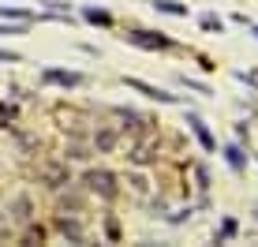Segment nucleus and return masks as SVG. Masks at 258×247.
<instances>
[{"mask_svg":"<svg viewBox=\"0 0 258 247\" xmlns=\"http://www.w3.org/2000/svg\"><path fill=\"white\" fill-rule=\"evenodd\" d=\"M12 210H15V217H19V221H30L34 217V206H30V195H19L12 202Z\"/></svg>","mask_w":258,"mask_h":247,"instance_id":"obj_14","label":"nucleus"},{"mask_svg":"<svg viewBox=\"0 0 258 247\" xmlns=\"http://www.w3.org/2000/svg\"><path fill=\"white\" fill-rule=\"evenodd\" d=\"M26 30V26H4V23H0V34H23Z\"/></svg>","mask_w":258,"mask_h":247,"instance_id":"obj_25","label":"nucleus"},{"mask_svg":"<svg viewBox=\"0 0 258 247\" xmlns=\"http://www.w3.org/2000/svg\"><path fill=\"white\" fill-rule=\"evenodd\" d=\"M38 176L45 180V188H68V183H71L68 157H64V161H45V165H38Z\"/></svg>","mask_w":258,"mask_h":247,"instance_id":"obj_5","label":"nucleus"},{"mask_svg":"<svg viewBox=\"0 0 258 247\" xmlns=\"http://www.w3.org/2000/svg\"><path fill=\"white\" fill-rule=\"evenodd\" d=\"M239 232V225H236V217H225L221 221V228H217V243H225V240H232V236Z\"/></svg>","mask_w":258,"mask_h":247,"instance_id":"obj_16","label":"nucleus"},{"mask_svg":"<svg viewBox=\"0 0 258 247\" xmlns=\"http://www.w3.org/2000/svg\"><path fill=\"white\" fill-rule=\"evenodd\" d=\"M254 34H258V26H254Z\"/></svg>","mask_w":258,"mask_h":247,"instance_id":"obj_26","label":"nucleus"},{"mask_svg":"<svg viewBox=\"0 0 258 247\" xmlns=\"http://www.w3.org/2000/svg\"><path fill=\"white\" fill-rule=\"evenodd\" d=\"M154 8L161 15H176V19H187V4H180V0H154Z\"/></svg>","mask_w":258,"mask_h":247,"instance_id":"obj_12","label":"nucleus"},{"mask_svg":"<svg viewBox=\"0 0 258 247\" xmlns=\"http://www.w3.org/2000/svg\"><path fill=\"white\" fill-rule=\"evenodd\" d=\"M225 161H228V169H232V172H243L247 169V157H243V150H239V143H228L225 146Z\"/></svg>","mask_w":258,"mask_h":247,"instance_id":"obj_11","label":"nucleus"},{"mask_svg":"<svg viewBox=\"0 0 258 247\" xmlns=\"http://www.w3.org/2000/svg\"><path fill=\"white\" fill-rule=\"evenodd\" d=\"M123 86L139 90L142 98H150V101H165V105H176V101H180L176 94H168V90H161V86H154V83H142V79H127V75H123Z\"/></svg>","mask_w":258,"mask_h":247,"instance_id":"obj_8","label":"nucleus"},{"mask_svg":"<svg viewBox=\"0 0 258 247\" xmlns=\"http://www.w3.org/2000/svg\"><path fill=\"white\" fill-rule=\"evenodd\" d=\"M83 19H86V23H94V26H112V15L105 12V8H94V4H90V8H83Z\"/></svg>","mask_w":258,"mask_h":247,"instance_id":"obj_13","label":"nucleus"},{"mask_svg":"<svg viewBox=\"0 0 258 247\" xmlns=\"http://www.w3.org/2000/svg\"><path fill=\"white\" fill-rule=\"evenodd\" d=\"M64 157H68V161H86V157H90V150H86L83 143H71V146L64 150Z\"/></svg>","mask_w":258,"mask_h":247,"instance_id":"obj_18","label":"nucleus"},{"mask_svg":"<svg viewBox=\"0 0 258 247\" xmlns=\"http://www.w3.org/2000/svg\"><path fill=\"white\" fill-rule=\"evenodd\" d=\"M199 23H202V30H206V34H221V30H225V19H221V15H213V12H206Z\"/></svg>","mask_w":258,"mask_h":247,"instance_id":"obj_15","label":"nucleus"},{"mask_svg":"<svg viewBox=\"0 0 258 247\" xmlns=\"http://www.w3.org/2000/svg\"><path fill=\"white\" fill-rule=\"evenodd\" d=\"M195 180H199V188H202V191H206V188H210V172H206V169H202V165H199V169H195Z\"/></svg>","mask_w":258,"mask_h":247,"instance_id":"obj_23","label":"nucleus"},{"mask_svg":"<svg viewBox=\"0 0 258 247\" xmlns=\"http://www.w3.org/2000/svg\"><path fill=\"white\" fill-rule=\"evenodd\" d=\"M12 120H15V109L12 105H0V128H8Z\"/></svg>","mask_w":258,"mask_h":247,"instance_id":"obj_22","label":"nucleus"},{"mask_svg":"<svg viewBox=\"0 0 258 247\" xmlns=\"http://www.w3.org/2000/svg\"><path fill=\"white\" fill-rule=\"evenodd\" d=\"M120 139H123L120 124H97V128L90 131V150L94 154H116Z\"/></svg>","mask_w":258,"mask_h":247,"instance_id":"obj_4","label":"nucleus"},{"mask_svg":"<svg viewBox=\"0 0 258 247\" xmlns=\"http://www.w3.org/2000/svg\"><path fill=\"white\" fill-rule=\"evenodd\" d=\"M157 157H161V139L150 131V135H142V139H131V146H127V161L135 165V169H146V165H154Z\"/></svg>","mask_w":258,"mask_h":247,"instance_id":"obj_2","label":"nucleus"},{"mask_svg":"<svg viewBox=\"0 0 258 247\" xmlns=\"http://www.w3.org/2000/svg\"><path fill=\"white\" fill-rule=\"evenodd\" d=\"M41 83H45V86H64V90H75V86L86 83V75H83V72H56V68H45V72H41Z\"/></svg>","mask_w":258,"mask_h":247,"instance_id":"obj_7","label":"nucleus"},{"mask_svg":"<svg viewBox=\"0 0 258 247\" xmlns=\"http://www.w3.org/2000/svg\"><path fill=\"white\" fill-rule=\"evenodd\" d=\"M60 210H71V214H83V195H79V191L64 195V199H60Z\"/></svg>","mask_w":258,"mask_h":247,"instance_id":"obj_17","label":"nucleus"},{"mask_svg":"<svg viewBox=\"0 0 258 247\" xmlns=\"http://www.w3.org/2000/svg\"><path fill=\"white\" fill-rule=\"evenodd\" d=\"M187 128H191V135L202 143V150H206V154H213V150H217V139H213V131L206 128V124H202V116L187 112Z\"/></svg>","mask_w":258,"mask_h":247,"instance_id":"obj_9","label":"nucleus"},{"mask_svg":"<svg viewBox=\"0 0 258 247\" xmlns=\"http://www.w3.org/2000/svg\"><path fill=\"white\" fill-rule=\"evenodd\" d=\"M45 240V228H30V232H26V243H41Z\"/></svg>","mask_w":258,"mask_h":247,"instance_id":"obj_24","label":"nucleus"},{"mask_svg":"<svg viewBox=\"0 0 258 247\" xmlns=\"http://www.w3.org/2000/svg\"><path fill=\"white\" fill-rule=\"evenodd\" d=\"M52 225H56V232L64 236V240H71V243H83V240H86V228H83V221H79V214H68V210H60Z\"/></svg>","mask_w":258,"mask_h":247,"instance_id":"obj_6","label":"nucleus"},{"mask_svg":"<svg viewBox=\"0 0 258 247\" xmlns=\"http://www.w3.org/2000/svg\"><path fill=\"white\" fill-rule=\"evenodd\" d=\"M105 232H109V240H120V225H116V217H105Z\"/></svg>","mask_w":258,"mask_h":247,"instance_id":"obj_21","label":"nucleus"},{"mask_svg":"<svg viewBox=\"0 0 258 247\" xmlns=\"http://www.w3.org/2000/svg\"><path fill=\"white\" fill-rule=\"evenodd\" d=\"M0 19H19V23H30L34 15L23 12V8H0Z\"/></svg>","mask_w":258,"mask_h":247,"instance_id":"obj_19","label":"nucleus"},{"mask_svg":"<svg viewBox=\"0 0 258 247\" xmlns=\"http://www.w3.org/2000/svg\"><path fill=\"white\" fill-rule=\"evenodd\" d=\"M127 45H135V49H146V52H168L172 49V38L168 34H161V30H127V34H120Z\"/></svg>","mask_w":258,"mask_h":247,"instance_id":"obj_3","label":"nucleus"},{"mask_svg":"<svg viewBox=\"0 0 258 247\" xmlns=\"http://www.w3.org/2000/svg\"><path fill=\"white\" fill-rule=\"evenodd\" d=\"M83 191H90V195L112 202V199L120 195V180H116L109 169H90V172L83 176Z\"/></svg>","mask_w":258,"mask_h":247,"instance_id":"obj_1","label":"nucleus"},{"mask_svg":"<svg viewBox=\"0 0 258 247\" xmlns=\"http://www.w3.org/2000/svg\"><path fill=\"white\" fill-rule=\"evenodd\" d=\"M180 83L187 86V90H195V94H210V86H206V83H195V79H187V75H183Z\"/></svg>","mask_w":258,"mask_h":247,"instance_id":"obj_20","label":"nucleus"},{"mask_svg":"<svg viewBox=\"0 0 258 247\" xmlns=\"http://www.w3.org/2000/svg\"><path fill=\"white\" fill-rule=\"evenodd\" d=\"M127 195L139 199V202H150V195H154V183H150V176L142 172H127Z\"/></svg>","mask_w":258,"mask_h":247,"instance_id":"obj_10","label":"nucleus"}]
</instances>
